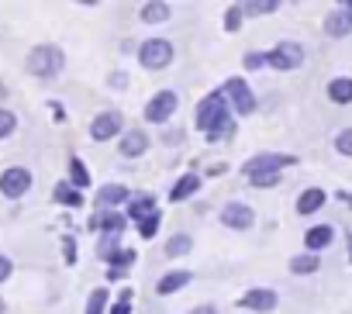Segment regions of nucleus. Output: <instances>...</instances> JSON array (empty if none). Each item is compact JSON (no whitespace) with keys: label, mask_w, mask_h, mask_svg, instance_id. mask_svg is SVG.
<instances>
[{"label":"nucleus","mask_w":352,"mask_h":314,"mask_svg":"<svg viewBox=\"0 0 352 314\" xmlns=\"http://www.w3.org/2000/svg\"><path fill=\"white\" fill-rule=\"evenodd\" d=\"M197 128H201L211 142H218V138H225V135L232 131V117H228V100H225V93H208V97L201 100V107H197Z\"/></svg>","instance_id":"nucleus-1"},{"label":"nucleus","mask_w":352,"mask_h":314,"mask_svg":"<svg viewBox=\"0 0 352 314\" xmlns=\"http://www.w3.org/2000/svg\"><path fill=\"white\" fill-rule=\"evenodd\" d=\"M63 63H66V59H63V49H59V45H38V49L28 52V63H25V66H28L32 76H42V80H45V76H59Z\"/></svg>","instance_id":"nucleus-2"},{"label":"nucleus","mask_w":352,"mask_h":314,"mask_svg":"<svg viewBox=\"0 0 352 314\" xmlns=\"http://www.w3.org/2000/svg\"><path fill=\"white\" fill-rule=\"evenodd\" d=\"M138 63L142 69H166L173 63V45L166 38H145L138 49Z\"/></svg>","instance_id":"nucleus-3"},{"label":"nucleus","mask_w":352,"mask_h":314,"mask_svg":"<svg viewBox=\"0 0 352 314\" xmlns=\"http://www.w3.org/2000/svg\"><path fill=\"white\" fill-rule=\"evenodd\" d=\"M304 63V49L297 45V42H280L273 52H266V66H273V69H280V73H290V69H297Z\"/></svg>","instance_id":"nucleus-4"},{"label":"nucleus","mask_w":352,"mask_h":314,"mask_svg":"<svg viewBox=\"0 0 352 314\" xmlns=\"http://www.w3.org/2000/svg\"><path fill=\"white\" fill-rule=\"evenodd\" d=\"M28 190H32V173H28L25 166H11V170L0 173V194H4V197L18 201V197H25Z\"/></svg>","instance_id":"nucleus-5"},{"label":"nucleus","mask_w":352,"mask_h":314,"mask_svg":"<svg viewBox=\"0 0 352 314\" xmlns=\"http://www.w3.org/2000/svg\"><path fill=\"white\" fill-rule=\"evenodd\" d=\"M221 93H225V100H232V107H235L239 114H252V111H256V97H252V90H249L245 80L232 76V80L225 83Z\"/></svg>","instance_id":"nucleus-6"},{"label":"nucleus","mask_w":352,"mask_h":314,"mask_svg":"<svg viewBox=\"0 0 352 314\" xmlns=\"http://www.w3.org/2000/svg\"><path fill=\"white\" fill-rule=\"evenodd\" d=\"M176 104H180V97H176L173 90H162V93H155V97L145 104V117H148L152 124H162V121H169V117L176 114Z\"/></svg>","instance_id":"nucleus-7"},{"label":"nucleus","mask_w":352,"mask_h":314,"mask_svg":"<svg viewBox=\"0 0 352 314\" xmlns=\"http://www.w3.org/2000/svg\"><path fill=\"white\" fill-rule=\"evenodd\" d=\"M294 163V155H280V152H263V155H252V159L242 166L245 170V177H252V173H280L283 166H290Z\"/></svg>","instance_id":"nucleus-8"},{"label":"nucleus","mask_w":352,"mask_h":314,"mask_svg":"<svg viewBox=\"0 0 352 314\" xmlns=\"http://www.w3.org/2000/svg\"><path fill=\"white\" fill-rule=\"evenodd\" d=\"M252 221H256V214H252V208H249V204L232 201V204H225V208H221V225H225V228H232V232H249V228H252Z\"/></svg>","instance_id":"nucleus-9"},{"label":"nucleus","mask_w":352,"mask_h":314,"mask_svg":"<svg viewBox=\"0 0 352 314\" xmlns=\"http://www.w3.org/2000/svg\"><path fill=\"white\" fill-rule=\"evenodd\" d=\"M121 124H124V117H121L118 111H104V114L94 117V124H90V138H94V142H107V138H114V135L121 131Z\"/></svg>","instance_id":"nucleus-10"},{"label":"nucleus","mask_w":352,"mask_h":314,"mask_svg":"<svg viewBox=\"0 0 352 314\" xmlns=\"http://www.w3.org/2000/svg\"><path fill=\"white\" fill-rule=\"evenodd\" d=\"M276 304H280L276 290H266V287H256V290H249L245 297H239V307H245V311H263V314H270Z\"/></svg>","instance_id":"nucleus-11"},{"label":"nucleus","mask_w":352,"mask_h":314,"mask_svg":"<svg viewBox=\"0 0 352 314\" xmlns=\"http://www.w3.org/2000/svg\"><path fill=\"white\" fill-rule=\"evenodd\" d=\"M145 148H148V135H145L142 128H131V131H124V138H121V155L135 159V155H142Z\"/></svg>","instance_id":"nucleus-12"},{"label":"nucleus","mask_w":352,"mask_h":314,"mask_svg":"<svg viewBox=\"0 0 352 314\" xmlns=\"http://www.w3.org/2000/svg\"><path fill=\"white\" fill-rule=\"evenodd\" d=\"M194 276L187 273V269H176V273H166L159 283H155V293L159 297H169V293H176V290H184L187 283H190Z\"/></svg>","instance_id":"nucleus-13"},{"label":"nucleus","mask_w":352,"mask_h":314,"mask_svg":"<svg viewBox=\"0 0 352 314\" xmlns=\"http://www.w3.org/2000/svg\"><path fill=\"white\" fill-rule=\"evenodd\" d=\"M324 201H328V197H324L321 187H307V190L297 197V211H300V214H314V211L324 208Z\"/></svg>","instance_id":"nucleus-14"},{"label":"nucleus","mask_w":352,"mask_h":314,"mask_svg":"<svg viewBox=\"0 0 352 314\" xmlns=\"http://www.w3.org/2000/svg\"><path fill=\"white\" fill-rule=\"evenodd\" d=\"M328 100L331 104H352V76H335L328 83Z\"/></svg>","instance_id":"nucleus-15"},{"label":"nucleus","mask_w":352,"mask_h":314,"mask_svg":"<svg viewBox=\"0 0 352 314\" xmlns=\"http://www.w3.org/2000/svg\"><path fill=\"white\" fill-rule=\"evenodd\" d=\"M331 238H335V232H331L328 225H314V228L304 235V242H307V249H311V252L328 249V245H331Z\"/></svg>","instance_id":"nucleus-16"},{"label":"nucleus","mask_w":352,"mask_h":314,"mask_svg":"<svg viewBox=\"0 0 352 314\" xmlns=\"http://www.w3.org/2000/svg\"><path fill=\"white\" fill-rule=\"evenodd\" d=\"M124 201H128V190L121 183H111V187H104L97 194V208H104V211H111L114 204H124Z\"/></svg>","instance_id":"nucleus-17"},{"label":"nucleus","mask_w":352,"mask_h":314,"mask_svg":"<svg viewBox=\"0 0 352 314\" xmlns=\"http://www.w3.org/2000/svg\"><path fill=\"white\" fill-rule=\"evenodd\" d=\"M159 208H155V201L148 197V194H142V197H131V208H128V218L131 221H145L148 214H155Z\"/></svg>","instance_id":"nucleus-18"},{"label":"nucleus","mask_w":352,"mask_h":314,"mask_svg":"<svg viewBox=\"0 0 352 314\" xmlns=\"http://www.w3.org/2000/svg\"><path fill=\"white\" fill-rule=\"evenodd\" d=\"M324 35H331V38H345V35H352V25H349L345 11H342V14H328V18H324Z\"/></svg>","instance_id":"nucleus-19"},{"label":"nucleus","mask_w":352,"mask_h":314,"mask_svg":"<svg viewBox=\"0 0 352 314\" xmlns=\"http://www.w3.org/2000/svg\"><path fill=\"white\" fill-rule=\"evenodd\" d=\"M190 249H194V238H190V235H173V238L166 242V256H169V259L187 256Z\"/></svg>","instance_id":"nucleus-20"},{"label":"nucleus","mask_w":352,"mask_h":314,"mask_svg":"<svg viewBox=\"0 0 352 314\" xmlns=\"http://www.w3.org/2000/svg\"><path fill=\"white\" fill-rule=\"evenodd\" d=\"M197 190H201V180H197V177H184L180 183L173 187V194H169V197H173V201H187V197H194Z\"/></svg>","instance_id":"nucleus-21"},{"label":"nucleus","mask_w":352,"mask_h":314,"mask_svg":"<svg viewBox=\"0 0 352 314\" xmlns=\"http://www.w3.org/2000/svg\"><path fill=\"white\" fill-rule=\"evenodd\" d=\"M169 18V4H145L142 8V21L155 25V21H166Z\"/></svg>","instance_id":"nucleus-22"},{"label":"nucleus","mask_w":352,"mask_h":314,"mask_svg":"<svg viewBox=\"0 0 352 314\" xmlns=\"http://www.w3.org/2000/svg\"><path fill=\"white\" fill-rule=\"evenodd\" d=\"M97 256H100L104 262H114V256H118V235H104V238L97 242Z\"/></svg>","instance_id":"nucleus-23"},{"label":"nucleus","mask_w":352,"mask_h":314,"mask_svg":"<svg viewBox=\"0 0 352 314\" xmlns=\"http://www.w3.org/2000/svg\"><path fill=\"white\" fill-rule=\"evenodd\" d=\"M276 11V0H245L242 14H273Z\"/></svg>","instance_id":"nucleus-24"},{"label":"nucleus","mask_w":352,"mask_h":314,"mask_svg":"<svg viewBox=\"0 0 352 314\" xmlns=\"http://www.w3.org/2000/svg\"><path fill=\"white\" fill-rule=\"evenodd\" d=\"M314 269H318V256H314V252L297 256V259L290 262V273H314Z\"/></svg>","instance_id":"nucleus-25"},{"label":"nucleus","mask_w":352,"mask_h":314,"mask_svg":"<svg viewBox=\"0 0 352 314\" xmlns=\"http://www.w3.org/2000/svg\"><path fill=\"white\" fill-rule=\"evenodd\" d=\"M69 177H73L76 187H90V173H87V166L80 159H69Z\"/></svg>","instance_id":"nucleus-26"},{"label":"nucleus","mask_w":352,"mask_h":314,"mask_svg":"<svg viewBox=\"0 0 352 314\" xmlns=\"http://www.w3.org/2000/svg\"><path fill=\"white\" fill-rule=\"evenodd\" d=\"M100 228H104L107 235H121V228H124V218H118V214L104 211V214H100Z\"/></svg>","instance_id":"nucleus-27"},{"label":"nucleus","mask_w":352,"mask_h":314,"mask_svg":"<svg viewBox=\"0 0 352 314\" xmlns=\"http://www.w3.org/2000/svg\"><path fill=\"white\" fill-rule=\"evenodd\" d=\"M104 307H107V290L100 287V290L90 293V300H87V314H104Z\"/></svg>","instance_id":"nucleus-28"},{"label":"nucleus","mask_w":352,"mask_h":314,"mask_svg":"<svg viewBox=\"0 0 352 314\" xmlns=\"http://www.w3.org/2000/svg\"><path fill=\"white\" fill-rule=\"evenodd\" d=\"M14 128H18V117H14L8 107H0V138H11Z\"/></svg>","instance_id":"nucleus-29"},{"label":"nucleus","mask_w":352,"mask_h":314,"mask_svg":"<svg viewBox=\"0 0 352 314\" xmlns=\"http://www.w3.org/2000/svg\"><path fill=\"white\" fill-rule=\"evenodd\" d=\"M159 221H162V214L155 211V214H148L145 221H138V232H142V238H152L155 232H159Z\"/></svg>","instance_id":"nucleus-30"},{"label":"nucleus","mask_w":352,"mask_h":314,"mask_svg":"<svg viewBox=\"0 0 352 314\" xmlns=\"http://www.w3.org/2000/svg\"><path fill=\"white\" fill-rule=\"evenodd\" d=\"M335 152L352 155V128H345V131H338V135H335Z\"/></svg>","instance_id":"nucleus-31"},{"label":"nucleus","mask_w":352,"mask_h":314,"mask_svg":"<svg viewBox=\"0 0 352 314\" xmlns=\"http://www.w3.org/2000/svg\"><path fill=\"white\" fill-rule=\"evenodd\" d=\"M249 183H252V187H276V183H280V173H252Z\"/></svg>","instance_id":"nucleus-32"},{"label":"nucleus","mask_w":352,"mask_h":314,"mask_svg":"<svg viewBox=\"0 0 352 314\" xmlns=\"http://www.w3.org/2000/svg\"><path fill=\"white\" fill-rule=\"evenodd\" d=\"M56 201L73 204V208H80V204H83V201H80V194H76V190H69V187H56Z\"/></svg>","instance_id":"nucleus-33"},{"label":"nucleus","mask_w":352,"mask_h":314,"mask_svg":"<svg viewBox=\"0 0 352 314\" xmlns=\"http://www.w3.org/2000/svg\"><path fill=\"white\" fill-rule=\"evenodd\" d=\"M11 269H14V262H11L8 256H0V283H4V280L11 276Z\"/></svg>","instance_id":"nucleus-34"},{"label":"nucleus","mask_w":352,"mask_h":314,"mask_svg":"<svg viewBox=\"0 0 352 314\" xmlns=\"http://www.w3.org/2000/svg\"><path fill=\"white\" fill-rule=\"evenodd\" d=\"M239 14H242V8H232V11H228V21H225V28H228V32H235V28H239Z\"/></svg>","instance_id":"nucleus-35"},{"label":"nucleus","mask_w":352,"mask_h":314,"mask_svg":"<svg viewBox=\"0 0 352 314\" xmlns=\"http://www.w3.org/2000/svg\"><path fill=\"white\" fill-rule=\"evenodd\" d=\"M128 311H131V300H121V304H114L111 314H128Z\"/></svg>","instance_id":"nucleus-36"},{"label":"nucleus","mask_w":352,"mask_h":314,"mask_svg":"<svg viewBox=\"0 0 352 314\" xmlns=\"http://www.w3.org/2000/svg\"><path fill=\"white\" fill-rule=\"evenodd\" d=\"M245 63H249V66H252V69H256V66H266V56H249V59H245Z\"/></svg>","instance_id":"nucleus-37"},{"label":"nucleus","mask_w":352,"mask_h":314,"mask_svg":"<svg viewBox=\"0 0 352 314\" xmlns=\"http://www.w3.org/2000/svg\"><path fill=\"white\" fill-rule=\"evenodd\" d=\"M66 259L76 262V249H73V238H66Z\"/></svg>","instance_id":"nucleus-38"},{"label":"nucleus","mask_w":352,"mask_h":314,"mask_svg":"<svg viewBox=\"0 0 352 314\" xmlns=\"http://www.w3.org/2000/svg\"><path fill=\"white\" fill-rule=\"evenodd\" d=\"M190 314H214V307H211V304H201V307H194Z\"/></svg>","instance_id":"nucleus-39"},{"label":"nucleus","mask_w":352,"mask_h":314,"mask_svg":"<svg viewBox=\"0 0 352 314\" xmlns=\"http://www.w3.org/2000/svg\"><path fill=\"white\" fill-rule=\"evenodd\" d=\"M345 18H349V25H352V4H345Z\"/></svg>","instance_id":"nucleus-40"},{"label":"nucleus","mask_w":352,"mask_h":314,"mask_svg":"<svg viewBox=\"0 0 352 314\" xmlns=\"http://www.w3.org/2000/svg\"><path fill=\"white\" fill-rule=\"evenodd\" d=\"M4 311H8V307H4V300H0V314H4Z\"/></svg>","instance_id":"nucleus-41"}]
</instances>
